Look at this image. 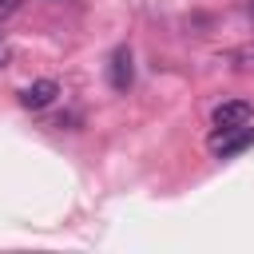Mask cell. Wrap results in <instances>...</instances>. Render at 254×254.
<instances>
[{
	"label": "cell",
	"instance_id": "obj_1",
	"mask_svg": "<svg viewBox=\"0 0 254 254\" xmlns=\"http://www.w3.org/2000/svg\"><path fill=\"white\" fill-rule=\"evenodd\" d=\"M246 147H254V127H230V131H214L210 135V155L214 159H234Z\"/></svg>",
	"mask_w": 254,
	"mask_h": 254
},
{
	"label": "cell",
	"instance_id": "obj_2",
	"mask_svg": "<svg viewBox=\"0 0 254 254\" xmlns=\"http://www.w3.org/2000/svg\"><path fill=\"white\" fill-rule=\"evenodd\" d=\"M107 83H111L115 91H131V83H135V56H131L127 44H119V48L107 56Z\"/></svg>",
	"mask_w": 254,
	"mask_h": 254
},
{
	"label": "cell",
	"instance_id": "obj_3",
	"mask_svg": "<svg viewBox=\"0 0 254 254\" xmlns=\"http://www.w3.org/2000/svg\"><path fill=\"white\" fill-rule=\"evenodd\" d=\"M254 119V107L246 103V99H222L218 107H214V115H210V123H214V131H230V127H246Z\"/></svg>",
	"mask_w": 254,
	"mask_h": 254
},
{
	"label": "cell",
	"instance_id": "obj_4",
	"mask_svg": "<svg viewBox=\"0 0 254 254\" xmlns=\"http://www.w3.org/2000/svg\"><path fill=\"white\" fill-rule=\"evenodd\" d=\"M56 95H60V83H56V79H32L28 87H20V107L44 111V107L56 103Z\"/></svg>",
	"mask_w": 254,
	"mask_h": 254
},
{
	"label": "cell",
	"instance_id": "obj_5",
	"mask_svg": "<svg viewBox=\"0 0 254 254\" xmlns=\"http://www.w3.org/2000/svg\"><path fill=\"white\" fill-rule=\"evenodd\" d=\"M16 8H20V0H0V24H4V20H8Z\"/></svg>",
	"mask_w": 254,
	"mask_h": 254
},
{
	"label": "cell",
	"instance_id": "obj_6",
	"mask_svg": "<svg viewBox=\"0 0 254 254\" xmlns=\"http://www.w3.org/2000/svg\"><path fill=\"white\" fill-rule=\"evenodd\" d=\"M8 60H12V48H8V40H4V36H0V71H4V67H8Z\"/></svg>",
	"mask_w": 254,
	"mask_h": 254
},
{
	"label": "cell",
	"instance_id": "obj_7",
	"mask_svg": "<svg viewBox=\"0 0 254 254\" xmlns=\"http://www.w3.org/2000/svg\"><path fill=\"white\" fill-rule=\"evenodd\" d=\"M246 8H250V16H254V0H250V4H246Z\"/></svg>",
	"mask_w": 254,
	"mask_h": 254
}]
</instances>
